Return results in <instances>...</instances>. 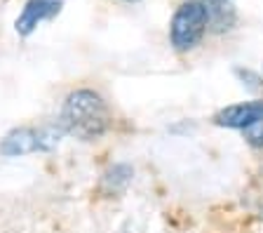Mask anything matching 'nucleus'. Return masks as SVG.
<instances>
[{
  "instance_id": "1",
  "label": "nucleus",
  "mask_w": 263,
  "mask_h": 233,
  "mask_svg": "<svg viewBox=\"0 0 263 233\" xmlns=\"http://www.w3.org/2000/svg\"><path fill=\"white\" fill-rule=\"evenodd\" d=\"M110 113L104 99L89 89L73 92L64 106V125L80 139H97L108 130Z\"/></svg>"
},
{
  "instance_id": "2",
  "label": "nucleus",
  "mask_w": 263,
  "mask_h": 233,
  "mask_svg": "<svg viewBox=\"0 0 263 233\" xmlns=\"http://www.w3.org/2000/svg\"><path fill=\"white\" fill-rule=\"evenodd\" d=\"M207 22H209V12L202 3H197V0L183 3L176 10L174 19H172V45L181 52L193 50L204 35Z\"/></svg>"
},
{
  "instance_id": "3",
  "label": "nucleus",
  "mask_w": 263,
  "mask_h": 233,
  "mask_svg": "<svg viewBox=\"0 0 263 233\" xmlns=\"http://www.w3.org/2000/svg\"><path fill=\"white\" fill-rule=\"evenodd\" d=\"M214 120L226 128H237V130H247L252 125L263 122V101H252V104H235L228 106L223 111L216 113Z\"/></svg>"
},
{
  "instance_id": "4",
  "label": "nucleus",
  "mask_w": 263,
  "mask_h": 233,
  "mask_svg": "<svg viewBox=\"0 0 263 233\" xmlns=\"http://www.w3.org/2000/svg\"><path fill=\"white\" fill-rule=\"evenodd\" d=\"M61 5H64V0H28L22 17L16 19V31L22 35H28L40 22L57 17Z\"/></svg>"
},
{
  "instance_id": "5",
  "label": "nucleus",
  "mask_w": 263,
  "mask_h": 233,
  "mask_svg": "<svg viewBox=\"0 0 263 233\" xmlns=\"http://www.w3.org/2000/svg\"><path fill=\"white\" fill-rule=\"evenodd\" d=\"M40 146V137L31 130H19V132H12L10 137L3 141L0 151L5 155H19V153H28V151H35Z\"/></svg>"
},
{
  "instance_id": "6",
  "label": "nucleus",
  "mask_w": 263,
  "mask_h": 233,
  "mask_svg": "<svg viewBox=\"0 0 263 233\" xmlns=\"http://www.w3.org/2000/svg\"><path fill=\"white\" fill-rule=\"evenodd\" d=\"M235 73L242 78V80H247V87H249V89H254V92H261V89H263V80L256 76V73H252V71H242V68H237Z\"/></svg>"
},
{
  "instance_id": "7",
  "label": "nucleus",
  "mask_w": 263,
  "mask_h": 233,
  "mask_svg": "<svg viewBox=\"0 0 263 233\" xmlns=\"http://www.w3.org/2000/svg\"><path fill=\"white\" fill-rule=\"evenodd\" d=\"M216 3H221V0H216Z\"/></svg>"
}]
</instances>
